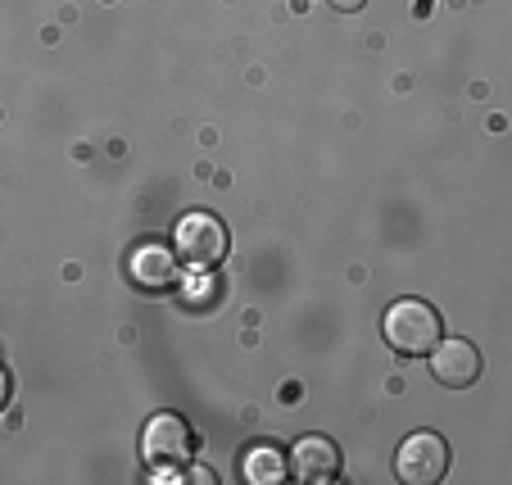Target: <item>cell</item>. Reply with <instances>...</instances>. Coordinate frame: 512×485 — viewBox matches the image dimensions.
<instances>
[{
	"label": "cell",
	"instance_id": "7",
	"mask_svg": "<svg viewBox=\"0 0 512 485\" xmlns=\"http://www.w3.org/2000/svg\"><path fill=\"white\" fill-rule=\"evenodd\" d=\"M290 472H295V481H304V485L336 481V472H340V449L331 445L327 436H304L300 445H295V454H290Z\"/></svg>",
	"mask_w": 512,
	"mask_h": 485
},
{
	"label": "cell",
	"instance_id": "9",
	"mask_svg": "<svg viewBox=\"0 0 512 485\" xmlns=\"http://www.w3.org/2000/svg\"><path fill=\"white\" fill-rule=\"evenodd\" d=\"M10 390H14V381H10V372H5V363H0V413L10 404Z\"/></svg>",
	"mask_w": 512,
	"mask_h": 485
},
{
	"label": "cell",
	"instance_id": "10",
	"mask_svg": "<svg viewBox=\"0 0 512 485\" xmlns=\"http://www.w3.org/2000/svg\"><path fill=\"white\" fill-rule=\"evenodd\" d=\"M331 5H336V10H345V14H349V10H358V5H363V0H331Z\"/></svg>",
	"mask_w": 512,
	"mask_h": 485
},
{
	"label": "cell",
	"instance_id": "5",
	"mask_svg": "<svg viewBox=\"0 0 512 485\" xmlns=\"http://www.w3.org/2000/svg\"><path fill=\"white\" fill-rule=\"evenodd\" d=\"M127 277H132V286H141V291H150V295L173 291L177 277H182V259H177V250H168V245L145 241L127 254Z\"/></svg>",
	"mask_w": 512,
	"mask_h": 485
},
{
	"label": "cell",
	"instance_id": "4",
	"mask_svg": "<svg viewBox=\"0 0 512 485\" xmlns=\"http://www.w3.org/2000/svg\"><path fill=\"white\" fill-rule=\"evenodd\" d=\"M195 449V436L177 413H155L141 431V458L150 467H182Z\"/></svg>",
	"mask_w": 512,
	"mask_h": 485
},
{
	"label": "cell",
	"instance_id": "2",
	"mask_svg": "<svg viewBox=\"0 0 512 485\" xmlns=\"http://www.w3.org/2000/svg\"><path fill=\"white\" fill-rule=\"evenodd\" d=\"M173 241H177V259H182L186 268L204 272L227 259V227L213 214H186L182 223H177Z\"/></svg>",
	"mask_w": 512,
	"mask_h": 485
},
{
	"label": "cell",
	"instance_id": "8",
	"mask_svg": "<svg viewBox=\"0 0 512 485\" xmlns=\"http://www.w3.org/2000/svg\"><path fill=\"white\" fill-rule=\"evenodd\" d=\"M241 476L250 485H277V481H286L290 476V463H286L281 449L254 445V449H245V458H241Z\"/></svg>",
	"mask_w": 512,
	"mask_h": 485
},
{
	"label": "cell",
	"instance_id": "1",
	"mask_svg": "<svg viewBox=\"0 0 512 485\" xmlns=\"http://www.w3.org/2000/svg\"><path fill=\"white\" fill-rule=\"evenodd\" d=\"M381 331H386V340H390V350L395 354L417 359V354H431V345L440 340L445 322H440V313H435L426 300H395L386 309Z\"/></svg>",
	"mask_w": 512,
	"mask_h": 485
},
{
	"label": "cell",
	"instance_id": "6",
	"mask_svg": "<svg viewBox=\"0 0 512 485\" xmlns=\"http://www.w3.org/2000/svg\"><path fill=\"white\" fill-rule=\"evenodd\" d=\"M431 377L449 390H467L481 377V350L472 340H435L431 345Z\"/></svg>",
	"mask_w": 512,
	"mask_h": 485
},
{
	"label": "cell",
	"instance_id": "3",
	"mask_svg": "<svg viewBox=\"0 0 512 485\" xmlns=\"http://www.w3.org/2000/svg\"><path fill=\"white\" fill-rule=\"evenodd\" d=\"M449 472V445L435 431H413L395 454V476L408 485H435Z\"/></svg>",
	"mask_w": 512,
	"mask_h": 485
}]
</instances>
